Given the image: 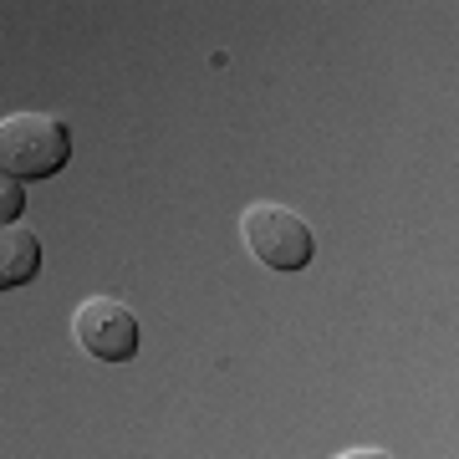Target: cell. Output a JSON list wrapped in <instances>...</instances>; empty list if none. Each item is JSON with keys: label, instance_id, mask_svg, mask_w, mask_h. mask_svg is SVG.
<instances>
[{"label": "cell", "instance_id": "cell-4", "mask_svg": "<svg viewBox=\"0 0 459 459\" xmlns=\"http://www.w3.org/2000/svg\"><path fill=\"white\" fill-rule=\"evenodd\" d=\"M36 271H41V240L26 225H5L0 230V286L16 291L36 281Z\"/></svg>", "mask_w": 459, "mask_h": 459}, {"label": "cell", "instance_id": "cell-6", "mask_svg": "<svg viewBox=\"0 0 459 459\" xmlns=\"http://www.w3.org/2000/svg\"><path fill=\"white\" fill-rule=\"evenodd\" d=\"M337 459H394L388 449H342Z\"/></svg>", "mask_w": 459, "mask_h": 459}, {"label": "cell", "instance_id": "cell-1", "mask_svg": "<svg viewBox=\"0 0 459 459\" xmlns=\"http://www.w3.org/2000/svg\"><path fill=\"white\" fill-rule=\"evenodd\" d=\"M72 159V128L51 113H11L0 123V174L5 179H51Z\"/></svg>", "mask_w": 459, "mask_h": 459}, {"label": "cell", "instance_id": "cell-3", "mask_svg": "<svg viewBox=\"0 0 459 459\" xmlns=\"http://www.w3.org/2000/svg\"><path fill=\"white\" fill-rule=\"evenodd\" d=\"M72 337H77V347L87 358L98 362H128L138 352V342H143L133 307L117 301V296H87L77 307V316H72Z\"/></svg>", "mask_w": 459, "mask_h": 459}, {"label": "cell", "instance_id": "cell-2", "mask_svg": "<svg viewBox=\"0 0 459 459\" xmlns=\"http://www.w3.org/2000/svg\"><path fill=\"white\" fill-rule=\"evenodd\" d=\"M240 235H246L250 255L261 265H271V271H301L316 255L307 220L296 210H286V204H271V199H261V204H250L240 214Z\"/></svg>", "mask_w": 459, "mask_h": 459}, {"label": "cell", "instance_id": "cell-5", "mask_svg": "<svg viewBox=\"0 0 459 459\" xmlns=\"http://www.w3.org/2000/svg\"><path fill=\"white\" fill-rule=\"evenodd\" d=\"M0 210H5V225H21V210H26L21 179H0Z\"/></svg>", "mask_w": 459, "mask_h": 459}]
</instances>
